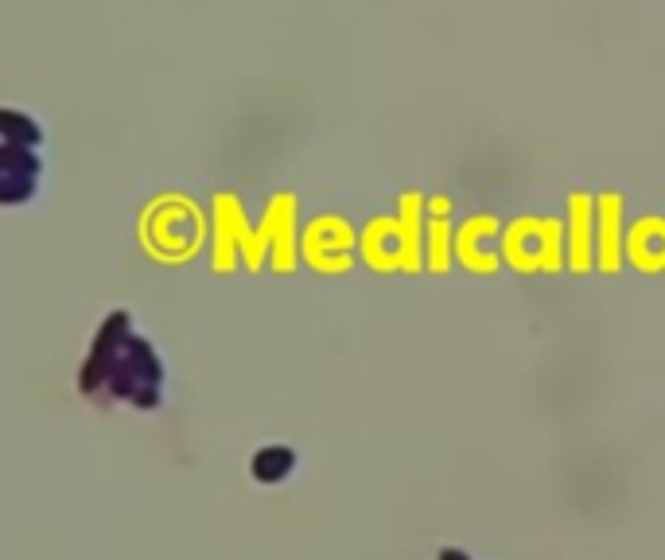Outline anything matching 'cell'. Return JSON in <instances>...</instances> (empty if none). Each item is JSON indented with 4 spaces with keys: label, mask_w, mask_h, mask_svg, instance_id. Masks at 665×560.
Returning <instances> with one entry per match:
<instances>
[{
    "label": "cell",
    "mask_w": 665,
    "mask_h": 560,
    "mask_svg": "<svg viewBox=\"0 0 665 560\" xmlns=\"http://www.w3.org/2000/svg\"><path fill=\"white\" fill-rule=\"evenodd\" d=\"M129 335H133V319H129V312H113L102 327H98L94 347H90L86 362H82V370H78V389H82L86 397L98 393V389H105L109 370H113V362L121 358V350H125V339H129Z\"/></svg>",
    "instance_id": "1"
},
{
    "label": "cell",
    "mask_w": 665,
    "mask_h": 560,
    "mask_svg": "<svg viewBox=\"0 0 665 560\" xmlns=\"http://www.w3.org/2000/svg\"><path fill=\"white\" fill-rule=\"evenodd\" d=\"M296 471V452L284 448V444H269V448H257L249 459V475L261 483V487H277L288 475Z\"/></svg>",
    "instance_id": "2"
},
{
    "label": "cell",
    "mask_w": 665,
    "mask_h": 560,
    "mask_svg": "<svg viewBox=\"0 0 665 560\" xmlns=\"http://www.w3.org/2000/svg\"><path fill=\"white\" fill-rule=\"evenodd\" d=\"M0 137L8 144H39V125L16 109H0Z\"/></svg>",
    "instance_id": "3"
},
{
    "label": "cell",
    "mask_w": 665,
    "mask_h": 560,
    "mask_svg": "<svg viewBox=\"0 0 665 560\" xmlns=\"http://www.w3.org/2000/svg\"><path fill=\"white\" fill-rule=\"evenodd\" d=\"M160 389H164V385H137L133 405L144 409V413H148V409H160Z\"/></svg>",
    "instance_id": "4"
},
{
    "label": "cell",
    "mask_w": 665,
    "mask_h": 560,
    "mask_svg": "<svg viewBox=\"0 0 665 560\" xmlns=\"http://www.w3.org/2000/svg\"><path fill=\"white\" fill-rule=\"evenodd\" d=\"M436 560H471V553H463V549H452V545H448V549L436 553Z\"/></svg>",
    "instance_id": "5"
}]
</instances>
